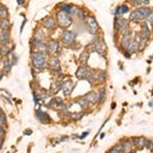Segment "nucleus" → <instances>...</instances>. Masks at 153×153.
<instances>
[{
    "instance_id": "1",
    "label": "nucleus",
    "mask_w": 153,
    "mask_h": 153,
    "mask_svg": "<svg viewBox=\"0 0 153 153\" xmlns=\"http://www.w3.org/2000/svg\"><path fill=\"white\" fill-rule=\"evenodd\" d=\"M45 56H46V52H40V51L33 52L31 54V58H32L34 67L37 68H43L46 67Z\"/></svg>"
},
{
    "instance_id": "2",
    "label": "nucleus",
    "mask_w": 153,
    "mask_h": 153,
    "mask_svg": "<svg viewBox=\"0 0 153 153\" xmlns=\"http://www.w3.org/2000/svg\"><path fill=\"white\" fill-rule=\"evenodd\" d=\"M56 20H57L58 25L61 28H67V27H69L70 24H72V21H73L72 18L67 14V12L61 11V10L59 12H57V14H56Z\"/></svg>"
},
{
    "instance_id": "3",
    "label": "nucleus",
    "mask_w": 153,
    "mask_h": 153,
    "mask_svg": "<svg viewBox=\"0 0 153 153\" xmlns=\"http://www.w3.org/2000/svg\"><path fill=\"white\" fill-rule=\"evenodd\" d=\"M91 46L93 48V50L96 51L97 53H99L100 55H103L105 53L106 46L102 38H96L95 40H93L91 43Z\"/></svg>"
},
{
    "instance_id": "4",
    "label": "nucleus",
    "mask_w": 153,
    "mask_h": 153,
    "mask_svg": "<svg viewBox=\"0 0 153 153\" xmlns=\"http://www.w3.org/2000/svg\"><path fill=\"white\" fill-rule=\"evenodd\" d=\"M98 29H99V26H98V23H97L95 18L93 15L88 17L87 18V30H88V32L91 35H96Z\"/></svg>"
},
{
    "instance_id": "5",
    "label": "nucleus",
    "mask_w": 153,
    "mask_h": 153,
    "mask_svg": "<svg viewBox=\"0 0 153 153\" xmlns=\"http://www.w3.org/2000/svg\"><path fill=\"white\" fill-rule=\"evenodd\" d=\"M91 68L87 65H83V67H80L76 70V78L80 79V80H87V78L89 76V74L91 73Z\"/></svg>"
},
{
    "instance_id": "6",
    "label": "nucleus",
    "mask_w": 153,
    "mask_h": 153,
    "mask_svg": "<svg viewBox=\"0 0 153 153\" xmlns=\"http://www.w3.org/2000/svg\"><path fill=\"white\" fill-rule=\"evenodd\" d=\"M129 24V19H124V18H115L114 20V28L117 31H123L127 29V26Z\"/></svg>"
},
{
    "instance_id": "7",
    "label": "nucleus",
    "mask_w": 153,
    "mask_h": 153,
    "mask_svg": "<svg viewBox=\"0 0 153 153\" xmlns=\"http://www.w3.org/2000/svg\"><path fill=\"white\" fill-rule=\"evenodd\" d=\"M74 82L72 80H67L65 82H62V85H61V88H62V91L64 93V95H69L72 92H73V89H74Z\"/></svg>"
},
{
    "instance_id": "8",
    "label": "nucleus",
    "mask_w": 153,
    "mask_h": 153,
    "mask_svg": "<svg viewBox=\"0 0 153 153\" xmlns=\"http://www.w3.org/2000/svg\"><path fill=\"white\" fill-rule=\"evenodd\" d=\"M76 34L73 33V32H63L62 35H61V40L63 42L67 43V44L74 43L76 41Z\"/></svg>"
},
{
    "instance_id": "9",
    "label": "nucleus",
    "mask_w": 153,
    "mask_h": 153,
    "mask_svg": "<svg viewBox=\"0 0 153 153\" xmlns=\"http://www.w3.org/2000/svg\"><path fill=\"white\" fill-rule=\"evenodd\" d=\"M124 31L125 32H124V34H123V38H122V41H121V44H122V47L127 50L130 42L132 41V37H131L130 31H128V29H125Z\"/></svg>"
},
{
    "instance_id": "10",
    "label": "nucleus",
    "mask_w": 153,
    "mask_h": 153,
    "mask_svg": "<svg viewBox=\"0 0 153 153\" xmlns=\"http://www.w3.org/2000/svg\"><path fill=\"white\" fill-rule=\"evenodd\" d=\"M86 97H87V99H88V101H89V103L92 104V105H95V104H97V103L100 102L98 93H96L94 91H91V92H89L88 94H86Z\"/></svg>"
},
{
    "instance_id": "11",
    "label": "nucleus",
    "mask_w": 153,
    "mask_h": 153,
    "mask_svg": "<svg viewBox=\"0 0 153 153\" xmlns=\"http://www.w3.org/2000/svg\"><path fill=\"white\" fill-rule=\"evenodd\" d=\"M141 33H140V35H141V38L145 40V41H147L148 39L150 38V35H151V32H150V30L148 28V26H147V24L146 23H142V25H141Z\"/></svg>"
},
{
    "instance_id": "12",
    "label": "nucleus",
    "mask_w": 153,
    "mask_h": 153,
    "mask_svg": "<svg viewBox=\"0 0 153 153\" xmlns=\"http://www.w3.org/2000/svg\"><path fill=\"white\" fill-rule=\"evenodd\" d=\"M139 49H140L139 43H138L137 41H135V40H132V41L130 42L128 48H127V51H128L130 54H134V53H136Z\"/></svg>"
},
{
    "instance_id": "13",
    "label": "nucleus",
    "mask_w": 153,
    "mask_h": 153,
    "mask_svg": "<svg viewBox=\"0 0 153 153\" xmlns=\"http://www.w3.org/2000/svg\"><path fill=\"white\" fill-rule=\"evenodd\" d=\"M36 114H37V118H38L41 123H43V124H46V123H50L51 122L50 116L47 113H45V112H42L41 110H37L36 111Z\"/></svg>"
},
{
    "instance_id": "14",
    "label": "nucleus",
    "mask_w": 153,
    "mask_h": 153,
    "mask_svg": "<svg viewBox=\"0 0 153 153\" xmlns=\"http://www.w3.org/2000/svg\"><path fill=\"white\" fill-rule=\"evenodd\" d=\"M43 26L45 28H47V29H52V28L55 27V21L52 18L47 17V18H45L43 19Z\"/></svg>"
},
{
    "instance_id": "15",
    "label": "nucleus",
    "mask_w": 153,
    "mask_h": 153,
    "mask_svg": "<svg viewBox=\"0 0 153 153\" xmlns=\"http://www.w3.org/2000/svg\"><path fill=\"white\" fill-rule=\"evenodd\" d=\"M142 19H144V18L142 17V14L138 11V9L133 10L131 12V14H130V20H132V21H139Z\"/></svg>"
},
{
    "instance_id": "16",
    "label": "nucleus",
    "mask_w": 153,
    "mask_h": 153,
    "mask_svg": "<svg viewBox=\"0 0 153 153\" xmlns=\"http://www.w3.org/2000/svg\"><path fill=\"white\" fill-rule=\"evenodd\" d=\"M122 150L124 153H131L132 152V144L129 140H124L122 142Z\"/></svg>"
},
{
    "instance_id": "17",
    "label": "nucleus",
    "mask_w": 153,
    "mask_h": 153,
    "mask_svg": "<svg viewBox=\"0 0 153 153\" xmlns=\"http://www.w3.org/2000/svg\"><path fill=\"white\" fill-rule=\"evenodd\" d=\"M133 142H134V145L136 147L142 149L144 147V143H145V138H143V137H134Z\"/></svg>"
},
{
    "instance_id": "18",
    "label": "nucleus",
    "mask_w": 153,
    "mask_h": 153,
    "mask_svg": "<svg viewBox=\"0 0 153 153\" xmlns=\"http://www.w3.org/2000/svg\"><path fill=\"white\" fill-rule=\"evenodd\" d=\"M49 65L51 68H53L54 70L56 69H59L60 68V63H59V60H58L57 57H51L50 60H49Z\"/></svg>"
},
{
    "instance_id": "19",
    "label": "nucleus",
    "mask_w": 153,
    "mask_h": 153,
    "mask_svg": "<svg viewBox=\"0 0 153 153\" xmlns=\"http://www.w3.org/2000/svg\"><path fill=\"white\" fill-rule=\"evenodd\" d=\"M46 48L48 49V51H50V52H55L58 49V42L52 40V41H50L46 45Z\"/></svg>"
},
{
    "instance_id": "20",
    "label": "nucleus",
    "mask_w": 153,
    "mask_h": 153,
    "mask_svg": "<svg viewBox=\"0 0 153 153\" xmlns=\"http://www.w3.org/2000/svg\"><path fill=\"white\" fill-rule=\"evenodd\" d=\"M138 11L142 14L143 18H148L151 13H152V9L149 8V7H145V6H142L140 8H138Z\"/></svg>"
},
{
    "instance_id": "21",
    "label": "nucleus",
    "mask_w": 153,
    "mask_h": 153,
    "mask_svg": "<svg viewBox=\"0 0 153 153\" xmlns=\"http://www.w3.org/2000/svg\"><path fill=\"white\" fill-rule=\"evenodd\" d=\"M76 102L80 104V106H81L82 108H86L87 106H88V104H89V101H88V99H87L86 95L81 97V98H79V99L76 100Z\"/></svg>"
},
{
    "instance_id": "22",
    "label": "nucleus",
    "mask_w": 153,
    "mask_h": 153,
    "mask_svg": "<svg viewBox=\"0 0 153 153\" xmlns=\"http://www.w3.org/2000/svg\"><path fill=\"white\" fill-rule=\"evenodd\" d=\"M128 11H129V6L125 5V4H122L121 6L117 7V9L115 11V14H124Z\"/></svg>"
},
{
    "instance_id": "23",
    "label": "nucleus",
    "mask_w": 153,
    "mask_h": 153,
    "mask_svg": "<svg viewBox=\"0 0 153 153\" xmlns=\"http://www.w3.org/2000/svg\"><path fill=\"white\" fill-rule=\"evenodd\" d=\"M106 76H107L106 72H104V70H99L98 74H97V81L100 82V83H103L105 81Z\"/></svg>"
},
{
    "instance_id": "24",
    "label": "nucleus",
    "mask_w": 153,
    "mask_h": 153,
    "mask_svg": "<svg viewBox=\"0 0 153 153\" xmlns=\"http://www.w3.org/2000/svg\"><path fill=\"white\" fill-rule=\"evenodd\" d=\"M9 40V33L7 31H3L1 34H0V42L1 43H5Z\"/></svg>"
},
{
    "instance_id": "25",
    "label": "nucleus",
    "mask_w": 153,
    "mask_h": 153,
    "mask_svg": "<svg viewBox=\"0 0 153 153\" xmlns=\"http://www.w3.org/2000/svg\"><path fill=\"white\" fill-rule=\"evenodd\" d=\"M10 26V21L8 19H1V20H0V27L2 28V29H7L8 27Z\"/></svg>"
},
{
    "instance_id": "26",
    "label": "nucleus",
    "mask_w": 153,
    "mask_h": 153,
    "mask_svg": "<svg viewBox=\"0 0 153 153\" xmlns=\"http://www.w3.org/2000/svg\"><path fill=\"white\" fill-rule=\"evenodd\" d=\"M33 45H34V46H35L36 48H39V49L45 48V45L43 44V42H42L40 39H36V40H34V42H33Z\"/></svg>"
},
{
    "instance_id": "27",
    "label": "nucleus",
    "mask_w": 153,
    "mask_h": 153,
    "mask_svg": "<svg viewBox=\"0 0 153 153\" xmlns=\"http://www.w3.org/2000/svg\"><path fill=\"white\" fill-rule=\"evenodd\" d=\"M88 57H89V51L88 50H85L82 54H81V57H80V60L83 62V63H86L87 60H88Z\"/></svg>"
},
{
    "instance_id": "28",
    "label": "nucleus",
    "mask_w": 153,
    "mask_h": 153,
    "mask_svg": "<svg viewBox=\"0 0 153 153\" xmlns=\"http://www.w3.org/2000/svg\"><path fill=\"white\" fill-rule=\"evenodd\" d=\"M108 153H124L123 152V150H122V144H121V146L116 145L113 148H111V149L108 151Z\"/></svg>"
},
{
    "instance_id": "29",
    "label": "nucleus",
    "mask_w": 153,
    "mask_h": 153,
    "mask_svg": "<svg viewBox=\"0 0 153 153\" xmlns=\"http://www.w3.org/2000/svg\"><path fill=\"white\" fill-rule=\"evenodd\" d=\"M144 147L150 149L153 151V141L150 139H145V143H144Z\"/></svg>"
},
{
    "instance_id": "30",
    "label": "nucleus",
    "mask_w": 153,
    "mask_h": 153,
    "mask_svg": "<svg viewBox=\"0 0 153 153\" xmlns=\"http://www.w3.org/2000/svg\"><path fill=\"white\" fill-rule=\"evenodd\" d=\"M99 99H100V102H103L104 99H105V88H101L99 90Z\"/></svg>"
},
{
    "instance_id": "31",
    "label": "nucleus",
    "mask_w": 153,
    "mask_h": 153,
    "mask_svg": "<svg viewBox=\"0 0 153 153\" xmlns=\"http://www.w3.org/2000/svg\"><path fill=\"white\" fill-rule=\"evenodd\" d=\"M7 15V8L0 5V18L2 19H5V17Z\"/></svg>"
},
{
    "instance_id": "32",
    "label": "nucleus",
    "mask_w": 153,
    "mask_h": 153,
    "mask_svg": "<svg viewBox=\"0 0 153 153\" xmlns=\"http://www.w3.org/2000/svg\"><path fill=\"white\" fill-rule=\"evenodd\" d=\"M61 85H62V83H60V82H56L55 84H54V83L52 84V88H53V90H54V92H55V93L58 92V91L60 90Z\"/></svg>"
},
{
    "instance_id": "33",
    "label": "nucleus",
    "mask_w": 153,
    "mask_h": 153,
    "mask_svg": "<svg viewBox=\"0 0 153 153\" xmlns=\"http://www.w3.org/2000/svg\"><path fill=\"white\" fill-rule=\"evenodd\" d=\"M6 124V115L4 113H1L0 114V125H4Z\"/></svg>"
},
{
    "instance_id": "34",
    "label": "nucleus",
    "mask_w": 153,
    "mask_h": 153,
    "mask_svg": "<svg viewBox=\"0 0 153 153\" xmlns=\"http://www.w3.org/2000/svg\"><path fill=\"white\" fill-rule=\"evenodd\" d=\"M83 115H84V113L83 112H79V113H74V114H72V118L73 119H75V121H78V119H80V118H82L83 117Z\"/></svg>"
},
{
    "instance_id": "35",
    "label": "nucleus",
    "mask_w": 153,
    "mask_h": 153,
    "mask_svg": "<svg viewBox=\"0 0 153 153\" xmlns=\"http://www.w3.org/2000/svg\"><path fill=\"white\" fill-rule=\"evenodd\" d=\"M5 69H6V72H9L10 69H11V63H10V61L9 60H6V62H5Z\"/></svg>"
},
{
    "instance_id": "36",
    "label": "nucleus",
    "mask_w": 153,
    "mask_h": 153,
    "mask_svg": "<svg viewBox=\"0 0 153 153\" xmlns=\"http://www.w3.org/2000/svg\"><path fill=\"white\" fill-rule=\"evenodd\" d=\"M147 20H148V21H149L151 25H153V13H151V14H150V15L147 18Z\"/></svg>"
},
{
    "instance_id": "37",
    "label": "nucleus",
    "mask_w": 153,
    "mask_h": 153,
    "mask_svg": "<svg viewBox=\"0 0 153 153\" xmlns=\"http://www.w3.org/2000/svg\"><path fill=\"white\" fill-rule=\"evenodd\" d=\"M4 134H5V131H4L3 127L0 125V136H4Z\"/></svg>"
},
{
    "instance_id": "38",
    "label": "nucleus",
    "mask_w": 153,
    "mask_h": 153,
    "mask_svg": "<svg viewBox=\"0 0 153 153\" xmlns=\"http://www.w3.org/2000/svg\"><path fill=\"white\" fill-rule=\"evenodd\" d=\"M32 133H33V131H32V130H26L24 134H25V135H31Z\"/></svg>"
},
{
    "instance_id": "39",
    "label": "nucleus",
    "mask_w": 153,
    "mask_h": 153,
    "mask_svg": "<svg viewBox=\"0 0 153 153\" xmlns=\"http://www.w3.org/2000/svg\"><path fill=\"white\" fill-rule=\"evenodd\" d=\"M87 135H89V131L88 132H86V133H84V134L82 135V137H81V139H83V138H85Z\"/></svg>"
},
{
    "instance_id": "40",
    "label": "nucleus",
    "mask_w": 153,
    "mask_h": 153,
    "mask_svg": "<svg viewBox=\"0 0 153 153\" xmlns=\"http://www.w3.org/2000/svg\"><path fill=\"white\" fill-rule=\"evenodd\" d=\"M26 21H27V20H26V19H25V20H24V23H23V24H21V27H20V33H21V32H23V29H24V25H25V23H26Z\"/></svg>"
},
{
    "instance_id": "41",
    "label": "nucleus",
    "mask_w": 153,
    "mask_h": 153,
    "mask_svg": "<svg viewBox=\"0 0 153 153\" xmlns=\"http://www.w3.org/2000/svg\"><path fill=\"white\" fill-rule=\"evenodd\" d=\"M24 3H25L24 0H18V4H19V5H20V4H24Z\"/></svg>"
},
{
    "instance_id": "42",
    "label": "nucleus",
    "mask_w": 153,
    "mask_h": 153,
    "mask_svg": "<svg viewBox=\"0 0 153 153\" xmlns=\"http://www.w3.org/2000/svg\"><path fill=\"white\" fill-rule=\"evenodd\" d=\"M142 3L143 4H148L149 3V0H144V1H142Z\"/></svg>"
},
{
    "instance_id": "43",
    "label": "nucleus",
    "mask_w": 153,
    "mask_h": 153,
    "mask_svg": "<svg viewBox=\"0 0 153 153\" xmlns=\"http://www.w3.org/2000/svg\"><path fill=\"white\" fill-rule=\"evenodd\" d=\"M2 145H3V139H0V149H1Z\"/></svg>"
},
{
    "instance_id": "44",
    "label": "nucleus",
    "mask_w": 153,
    "mask_h": 153,
    "mask_svg": "<svg viewBox=\"0 0 153 153\" xmlns=\"http://www.w3.org/2000/svg\"><path fill=\"white\" fill-rule=\"evenodd\" d=\"M114 108H115V103L113 102V103L111 104V109H114Z\"/></svg>"
},
{
    "instance_id": "45",
    "label": "nucleus",
    "mask_w": 153,
    "mask_h": 153,
    "mask_svg": "<svg viewBox=\"0 0 153 153\" xmlns=\"http://www.w3.org/2000/svg\"><path fill=\"white\" fill-rule=\"evenodd\" d=\"M104 136H105V134H101V136H100V138H101V139H102V138H103V137H104Z\"/></svg>"
},
{
    "instance_id": "46",
    "label": "nucleus",
    "mask_w": 153,
    "mask_h": 153,
    "mask_svg": "<svg viewBox=\"0 0 153 153\" xmlns=\"http://www.w3.org/2000/svg\"><path fill=\"white\" fill-rule=\"evenodd\" d=\"M2 76H3V75H2V73L0 72V79H2Z\"/></svg>"
},
{
    "instance_id": "47",
    "label": "nucleus",
    "mask_w": 153,
    "mask_h": 153,
    "mask_svg": "<svg viewBox=\"0 0 153 153\" xmlns=\"http://www.w3.org/2000/svg\"><path fill=\"white\" fill-rule=\"evenodd\" d=\"M152 30H153V25H152Z\"/></svg>"
},
{
    "instance_id": "48",
    "label": "nucleus",
    "mask_w": 153,
    "mask_h": 153,
    "mask_svg": "<svg viewBox=\"0 0 153 153\" xmlns=\"http://www.w3.org/2000/svg\"><path fill=\"white\" fill-rule=\"evenodd\" d=\"M151 9H152V11H153V8H151Z\"/></svg>"
},
{
    "instance_id": "49",
    "label": "nucleus",
    "mask_w": 153,
    "mask_h": 153,
    "mask_svg": "<svg viewBox=\"0 0 153 153\" xmlns=\"http://www.w3.org/2000/svg\"><path fill=\"white\" fill-rule=\"evenodd\" d=\"M6 153H9V152H6Z\"/></svg>"
}]
</instances>
